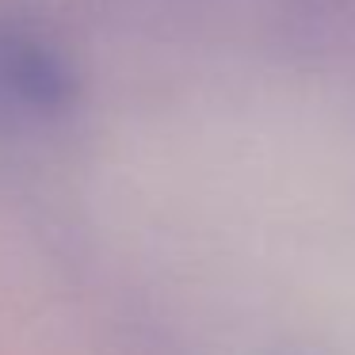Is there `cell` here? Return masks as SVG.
<instances>
[{"label": "cell", "mask_w": 355, "mask_h": 355, "mask_svg": "<svg viewBox=\"0 0 355 355\" xmlns=\"http://www.w3.org/2000/svg\"><path fill=\"white\" fill-rule=\"evenodd\" d=\"M0 96L31 111H58L69 103L73 85L65 65L27 35H0Z\"/></svg>", "instance_id": "obj_1"}]
</instances>
